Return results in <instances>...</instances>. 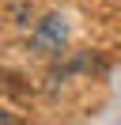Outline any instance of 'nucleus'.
<instances>
[{
  "instance_id": "nucleus-1",
  "label": "nucleus",
  "mask_w": 121,
  "mask_h": 125,
  "mask_svg": "<svg viewBox=\"0 0 121 125\" xmlns=\"http://www.w3.org/2000/svg\"><path fill=\"white\" fill-rule=\"evenodd\" d=\"M0 125H15V117H11V114H4V110H0Z\"/></svg>"
}]
</instances>
